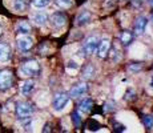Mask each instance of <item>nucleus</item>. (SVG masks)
Wrapping results in <instances>:
<instances>
[{
  "label": "nucleus",
  "instance_id": "1",
  "mask_svg": "<svg viewBox=\"0 0 153 133\" xmlns=\"http://www.w3.org/2000/svg\"><path fill=\"white\" fill-rule=\"evenodd\" d=\"M19 73L25 77H32V76H37L40 73V65L36 60H28L23 63L19 68Z\"/></svg>",
  "mask_w": 153,
  "mask_h": 133
},
{
  "label": "nucleus",
  "instance_id": "2",
  "mask_svg": "<svg viewBox=\"0 0 153 133\" xmlns=\"http://www.w3.org/2000/svg\"><path fill=\"white\" fill-rule=\"evenodd\" d=\"M15 113H16L17 119L24 120L27 117H31V114L33 113V106L28 101H19L16 103V106H15Z\"/></svg>",
  "mask_w": 153,
  "mask_h": 133
},
{
  "label": "nucleus",
  "instance_id": "3",
  "mask_svg": "<svg viewBox=\"0 0 153 133\" xmlns=\"http://www.w3.org/2000/svg\"><path fill=\"white\" fill-rule=\"evenodd\" d=\"M68 103H69V94L65 92H60L53 97L52 108H53V111H56V112H61L67 106Z\"/></svg>",
  "mask_w": 153,
  "mask_h": 133
},
{
  "label": "nucleus",
  "instance_id": "4",
  "mask_svg": "<svg viewBox=\"0 0 153 133\" xmlns=\"http://www.w3.org/2000/svg\"><path fill=\"white\" fill-rule=\"evenodd\" d=\"M13 82V76L11 71L8 69H1L0 71V91H7L12 87Z\"/></svg>",
  "mask_w": 153,
  "mask_h": 133
},
{
  "label": "nucleus",
  "instance_id": "5",
  "mask_svg": "<svg viewBox=\"0 0 153 133\" xmlns=\"http://www.w3.org/2000/svg\"><path fill=\"white\" fill-rule=\"evenodd\" d=\"M100 43V39L97 36H89L87 37L84 41V45H83V49L87 55H92L95 53V51L97 49V45Z\"/></svg>",
  "mask_w": 153,
  "mask_h": 133
},
{
  "label": "nucleus",
  "instance_id": "6",
  "mask_svg": "<svg viewBox=\"0 0 153 133\" xmlns=\"http://www.w3.org/2000/svg\"><path fill=\"white\" fill-rule=\"evenodd\" d=\"M16 44H17V48H19L20 51L27 52L32 48V45H33V40H32V37H29L28 35H22V36L17 37Z\"/></svg>",
  "mask_w": 153,
  "mask_h": 133
},
{
  "label": "nucleus",
  "instance_id": "7",
  "mask_svg": "<svg viewBox=\"0 0 153 133\" xmlns=\"http://www.w3.org/2000/svg\"><path fill=\"white\" fill-rule=\"evenodd\" d=\"M67 23V17L65 15L63 12H55L53 15L51 16V24L55 27V28H61V27H64Z\"/></svg>",
  "mask_w": 153,
  "mask_h": 133
},
{
  "label": "nucleus",
  "instance_id": "8",
  "mask_svg": "<svg viewBox=\"0 0 153 133\" xmlns=\"http://www.w3.org/2000/svg\"><path fill=\"white\" fill-rule=\"evenodd\" d=\"M87 91H88V85L85 82H79V84L73 85V88L71 89V92L68 94L69 97H80L87 93Z\"/></svg>",
  "mask_w": 153,
  "mask_h": 133
},
{
  "label": "nucleus",
  "instance_id": "9",
  "mask_svg": "<svg viewBox=\"0 0 153 133\" xmlns=\"http://www.w3.org/2000/svg\"><path fill=\"white\" fill-rule=\"evenodd\" d=\"M148 25V19L145 16H139L134 22V32L136 35H143L145 32V28Z\"/></svg>",
  "mask_w": 153,
  "mask_h": 133
},
{
  "label": "nucleus",
  "instance_id": "10",
  "mask_svg": "<svg viewBox=\"0 0 153 133\" xmlns=\"http://www.w3.org/2000/svg\"><path fill=\"white\" fill-rule=\"evenodd\" d=\"M109 48H111L109 40H108V39H102L99 43V45H97V55H99V57L100 59H104L105 56H107L108 51H109Z\"/></svg>",
  "mask_w": 153,
  "mask_h": 133
},
{
  "label": "nucleus",
  "instance_id": "11",
  "mask_svg": "<svg viewBox=\"0 0 153 133\" xmlns=\"http://www.w3.org/2000/svg\"><path fill=\"white\" fill-rule=\"evenodd\" d=\"M92 20V15H91L89 11H81L80 13L76 17V24L77 25H87L91 23Z\"/></svg>",
  "mask_w": 153,
  "mask_h": 133
},
{
  "label": "nucleus",
  "instance_id": "12",
  "mask_svg": "<svg viewBox=\"0 0 153 133\" xmlns=\"http://www.w3.org/2000/svg\"><path fill=\"white\" fill-rule=\"evenodd\" d=\"M11 59V48L8 44L0 43V63H7Z\"/></svg>",
  "mask_w": 153,
  "mask_h": 133
},
{
  "label": "nucleus",
  "instance_id": "13",
  "mask_svg": "<svg viewBox=\"0 0 153 133\" xmlns=\"http://www.w3.org/2000/svg\"><path fill=\"white\" fill-rule=\"evenodd\" d=\"M32 22H33L36 25H44L47 22H48V15L45 12L39 11V12H36L33 16H32Z\"/></svg>",
  "mask_w": 153,
  "mask_h": 133
},
{
  "label": "nucleus",
  "instance_id": "14",
  "mask_svg": "<svg viewBox=\"0 0 153 133\" xmlns=\"http://www.w3.org/2000/svg\"><path fill=\"white\" fill-rule=\"evenodd\" d=\"M35 88V82L32 81V80H27V81H24L22 85H20V92L22 94H24V96H27L32 92V89Z\"/></svg>",
  "mask_w": 153,
  "mask_h": 133
},
{
  "label": "nucleus",
  "instance_id": "15",
  "mask_svg": "<svg viewBox=\"0 0 153 133\" xmlns=\"http://www.w3.org/2000/svg\"><path fill=\"white\" fill-rule=\"evenodd\" d=\"M28 7V0H13L12 8L16 12H24Z\"/></svg>",
  "mask_w": 153,
  "mask_h": 133
},
{
  "label": "nucleus",
  "instance_id": "16",
  "mask_svg": "<svg viewBox=\"0 0 153 133\" xmlns=\"http://www.w3.org/2000/svg\"><path fill=\"white\" fill-rule=\"evenodd\" d=\"M16 32L19 35H28L31 32V25L27 22H19L16 24Z\"/></svg>",
  "mask_w": 153,
  "mask_h": 133
},
{
  "label": "nucleus",
  "instance_id": "17",
  "mask_svg": "<svg viewBox=\"0 0 153 133\" xmlns=\"http://www.w3.org/2000/svg\"><path fill=\"white\" fill-rule=\"evenodd\" d=\"M92 104H93L92 100L85 97V99H83L80 103H79V108H80L81 112H89L91 108H92Z\"/></svg>",
  "mask_w": 153,
  "mask_h": 133
},
{
  "label": "nucleus",
  "instance_id": "18",
  "mask_svg": "<svg viewBox=\"0 0 153 133\" xmlns=\"http://www.w3.org/2000/svg\"><path fill=\"white\" fill-rule=\"evenodd\" d=\"M120 40H121V43L124 44V45H129V44L132 43V40H133V35L129 31H124L120 35Z\"/></svg>",
  "mask_w": 153,
  "mask_h": 133
},
{
  "label": "nucleus",
  "instance_id": "19",
  "mask_svg": "<svg viewBox=\"0 0 153 133\" xmlns=\"http://www.w3.org/2000/svg\"><path fill=\"white\" fill-rule=\"evenodd\" d=\"M93 75H95V68H93L92 64H89V65H87V67L84 68V71H83V77H84L85 80L92 79Z\"/></svg>",
  "mask_w": 153,
  "mask_h": 133
},
{
  "label": "nucleus",
  "instance_id": "20",
  "mask_svg": "<svg viewBox=\"0 0 153 133\" xmlns=\"http://www.w3.org/2000/svg\"><path fill=\"white\" fill-rule=\"evenodd\" d=\"M51 1L52 0H32V4L36 8H44V7H47V5H49Z\"/></svg>",
  "mask_w": 153,
  "mask_h": 133
},
{
  "label": "nucleus",
  "instance_id": "21",
  "mask_svg": "<svg viewBox=\"0 0 153 133\" xmlns=\"http://www.w3.org/2000/svg\"><path fill=\"white\" fill-rule=\"evenodd\" d=\"M73 4V0H56V5L60 8H69Z\"/></svg>",
  "mask_w": 153,
  "mask_h": 133
},
{
  "label": "nucleus",
  "instance_id": "22",
  "mask_svg": "<svg viewBox=\"0 0 153 133\" xmlns=\"http://www.w3.org/2000/svg\"><path fill=\"white\" fill-rule=\"evenodd\" d=\"M143 124L145 125V128H152L153 126V116H144L143 117Z\"/></svg>",
  "mask_w": 153,
  "mask_h": 133
},
{
  "label": "nucleus",
  "instance_id": "23",
  "mask_svg": "<svg viewBox=\"0 0 153 133\" xmlns=\"http://www.w3.org/2000/svg\"><path fill=\"white\" fill-rule=\"evenodd\" d=\"M67 69L68 71H77L79 69V64L76 63V61L71 60V61H68V64H67Z\"/></svg>",
  "mask_w": 153,
  "mask_h": 133
},
{
  "label": "nucleus",
  "instance_id": "24",
  "mask_svg": "<svg viewBox=\"0 0 153 133\" xmlns=\"http://www.w3.org/2000/svg\"><path fill=\"white\" fill-rule=\"evenodd\" d=\"M72 120H73V123H75L76 125H80L81 119H80V116H79L77 112H73V113H72Z\"/></svg>",
  "mask_w": 153,
  "mask_h": 133
},
{
  "label": "nucleus",
  "instance_id": "25",
  "mask_svg": "<svg viewBox=\"0 0 153 133\" xmlns=\"http://www.w3.org/2000/svg\"><path fill=\"white\" fill-rule=\"evenodd\" d=\"M129 69H131V71H136V72H137V71H140V67H134V65H131V67H129Z\"/></svg>",
  "mask_w": 153,
  "mask_h": 133
},
{
  "label": "nucleus",
  "instance_id": "26",
  "mask_svg": "<svg viewBox=\"0 0 153 133\" xmlns=\"http://www.w3.org/2000/svg\"><path fill=\"white\" fill-rule=\"evenodd\" d=\"M112 3H114V0H108V1H105V7H109V5H112Z\"/></svg>",
  "mask_w": 153,
  "mask_h": 133
},
{
  "label": "nucleus",
  "instance_id": "27",
  "mask_svg": "<svg viewBox=\"0 0 153 133\" xmlns=\"http://www.w3.org/2000/svg\"><path fill=\"white\" fill-rule=\"evenodd\" d=\"M146 1H148L149 5H152V7H153V0H146Z\"/></svg>",
  "mask_w": 153,
  "mask_h": 133
},
{
  "label": "nucleus",
  "instance_id": "28",
  "mask_svg": "<svg viewBox=\"0 0 153 133\" xmlns=\"http://www.w3.org/2000/svg\"><path fill=\"white\" fill-rule=\"evenodd\" d=\"M151 85H152V87H153V79H152V82H151Z\"/></svg>",
  "mask_w": 153,
  "mask_h": 133
},
{
  "label": "nucleus",
  "instance_id": "29",
  "mask_svg": "<svg viewBox=\"0 0 153 133\" xmlns=\"http://www.w3.org/2000/svg\"><path fill=\"white\" fill-rule=\"evenodd\" d=\"M0 33H1V27H0Z\"/></svg>",
  "mask_w": 153,
  "mask_h": 133
},
{
  "label": "nucleus",
  "instance_id": "30",
  "mask_svg": "<svg viewBox=\"0 0 153 133\" xmlns=\"http://www.w3.org/2000/svg\"><path fill=\"white\" fill-rule=\"evenodd\" d=\"M152 22H153V15H152Z\"/></svg>",
  "mask_w": 153,
  "mask_h": 133
}]
</instances>
